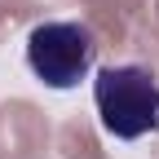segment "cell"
<instances>
[{
    "label": "cell",
    "instance_id": "2",
    "mask_svg": "<svg viewBox=\"0 0 159 159\" xmlns=\"http://www.w3.org/2000/svg\"><path fill=\"white\" fill-rule=\"evenodd\" d=\"M27 66L49 89H75L97 66V35L84 22H40L27 35Z\"/></svg>",
    "mask_w": 159,
    "mask_h": 159
},
{
    "label": "cell",
    "instance_id": "1",
    "mask_svg": "<svg viewBox=\"0 0 159 159\" xmlns=\"http://www.w3.org/2000/svg\"><path fill=\"white\" fill-rule=\"evenodd\" d=\"M93 102L102 128L119 142H142L159 133V75L146 66H106L93 80Z\"/></svg>",
    "mask_w": 159,
    "mask_h": 159
}]
</instances>
